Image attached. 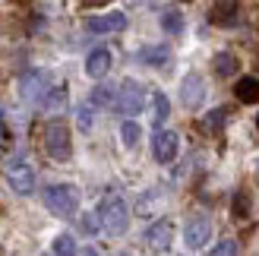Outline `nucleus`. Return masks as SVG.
I'll use <instances>...</instances> for the list:
<instances>
[{
    "instance_id": "1",
    "label": "nucleus",
    "mask_w": 259,
    "mask_h": 256,
    "mask_svg": "<svg viewBox=\"0 0 259 256\" xmlns=\"http://www.w3.org/2000/svg\"><path fill=\"white\" fill-rule=\"evenodd\" d=\"M98 215H101V228H105L108 234H114V237L123 234L130 228V206H126V199L120 193H108L101 199Z\"/></svg>"
},
{
    "instance_id": "2",
    "label": "nucleus",
    "mask_w": 259,
    "mask_h": 256,
    "mask_svg": "<svg viewBox=\"0 0 259 256\" xmlns=\"http://www.w3.org/2000/svg\"><path fill=\"white\" fill-rule=\"evenodd\" d=\"M45 206L60 219H73L79 212V190L73 184H51L45 190Z\"/></svg>"
},
{
    "instance_id": "3",
    "label": "nucleus",
    "mask_w": 259,
    "mask_h": 256,
    "mask_svg": "<svg viewBox=\"0 0 259 256\" xmlns=\"http://www.w3.org/2000/svg\"><path fill=\"white\" fill-rule=\"evenodd\" d=\"M45 149H48V155L54 158V161H67L73 155L70 130H67V123H63V120H51L45 126Z\"/></svg>"
},
{
    "instance_id": "4",
    "label": "nucleus",
    "mask_w": 259,
    "mask_h": 256,
    "mask_svg": "<svg viewBox=\"0 0 259 256\" xmlns=\"http://www.w3.org/2000/svg\"><path fill=\"white\" fill-rule=\"evenodd\" d=\"M117 111L120 114H139L142 105H146V89H142L136 79H123V86L117 89Z\"/></svg>"
},
{
    "instance_id": "5",
    "label": "nucleus",
    "mask_w": 259,
    "mask_h": 256,
    "mask_svg": "<svg viewBox=\"0 0 259 256\" xmlns=\"http://www.w3.org/2000/svg\"><path fill=\"white\" fill-rule=\"evenodd\" d=\"M7 181L19 196H29L35 190V171L22 158H13V161H7Z\"/></svg>"
},
{
    "instance_id": "6",
    "label": "nucleus",
    "mask_w": 259,
    "mask_h": 256,
    "mask_svg": "<svg viewBox=\"0 0 259 256\" xmlns=\"http://www.w3.org/2000/svg\"><path fill=\"white\" fill-rule=\"evenodd\" d=\"M209 237H212V222L205 219V215H193V219L187 222V228H184L187 250H202L205 244H209Z\"/></svg>"
},
{
    "instance_id": "7",
    "label": "nucleus",
    "mask_w": 259,
    "mask_h": 256,
    "mask_svg": "<svg viewBox=\"0 0 259 256\" xmlns=\"http://www.w3.org/2000/svg\"><path fill=\"white\" fill-rule=\"evenodd\" d=\"M177 149H180V136L174 130H155L152 136V152H155V158H158L161 164H171L177 158Z\"/></svg>"
},
{
    "instance_id": "8",
    "label": "nucleus",
    "mask_w": 259,
    "mask_h": 256,
    "mask_svg": "<svg viewBox=\"0 0 259 256\" xmlns=\"http://www.w3.org/2000/svg\"><path fill=\"white\" fill-rule=\"evenodd\" d=\"M180 101H184L190 111H196L205 101V79L199 73H187L184 76V82H180Z\"/></svg>"
},
{
    "instance_id": "9",
    "label": "nucleus",
    "mask_w": 259,
    "mask_h": 256,
    "mask_svg": "<svg viewBox=\"0 0 259 256\" xmlns=\"http://www.w3.org/2000/svg\"><path fill=\"white\" fill-rule=\"evenodd\" d=\"M51 92V73L45 70H32L22 76V98L25 101H41Z\"/></svg>"
},
{
    "instance_id": "10",
    "label": "nucleus",
    "mask_w": 259,
    "mask_h": 256,
    "mask_svg": "<svg viewBox=\"0 0 259 256\" xmlns=\"http://www.w3.org/2000/svg\"><path fill=\"white\" fill-rule=\"evenodd\" d=\"M171 240H174V225H171V219H158L155 225H149V231H146V244H149L155 253L171 250Z\"/></svg>"
},
{
    "instance_id": "11",
    "label": "nucleus",
    "mask_w": 259,
    "mask_h": 256,
    "mask_svg": "<svg viewBox=\"0 0 259 256\" xmlns=\"http://www.w3.org/2000/svg\"><path fill=\"white\" fill-rule=\"evenodd\" d=\"M85 29L89 32H98V35L120 32V29H126V16H123V13H101V16H92V19L85 22Z\"/></svg>"
},
{
    "instance_id": "12",
    "label": "nucleus",
    "mask_w": 259,
    "mask_h": 256,
    "mask_svg": "<svg viewBox=\"0 0 259 256\" xmlns=\"http://www.w3.org/2000/svg\"><path fill=\"white\" fill-rule=\"evenodd\" d=\"M108 70H111V51L95 48L92 54L85 57V73L92 76V79H101V76H108Z\"/></svg>"
},
{
    "instance_id": "13",
    "label": "nucleus",
    "mask_w": 259,
    "mask_h": 256,
    "mask_svg": "<svg viewBox=\"0 0 259 256\" xmlns=\"http://www.w3.org/2000/svg\"><path fill=\"white\" fill-rule=\"evenodd\" d=\"M209 16L218 25H234L237 22V0H215V7H212Z\"/></svg>"
},
{
    "instance_id": "14",
    "label": "nucleus",
    "mask_w": 259,
    "mask_h": 256,
    "mask_svg": "<svg viewBox=\"0 0 259 256\" xmlns=\"http://www.w3.org/2000/svg\"><path fill=\"white\" fill-rule=\"evenodd\" d=\"M171 114V105H167V95L164 92H149V117L155 126H161Z\"/></svg>"
},
{
    "instance_id": "15",
    "label": "nucleus",
    "mask_w": 259,
    "mask_h": 256,
    "mask_svg": "<svg viewBox=\"0 0 259 256\" xmlns=\"http://www.w3.org/2000/svg\"><path fill=\"white\" fill-rule=\"evenodd\" d=\"M139 60L149 63V67H167V60H171V51L164 45H155V48H142L139 51Z\"/></svg>"
},
{
    "instance_id": "16",
    "label": "nucleus",
    "mask_w": 259,
    "mask_h": 256,
    "mask_svg": "<svg viewBox=\"0 0 259 256\" xmlns=\"http://www.w3.org/2000/svg\"><path fill=\"white\" fill-rule=\"evenodd\" d=\"M234 92H237V98L243 101V105H256V101H259V79H256V76H243Z\"/></svg>"
},
{
    "instance_id": "17",
    "label": "nucleus",
    "mask_w": 259,
    "mask_h": 256,
    "mask_svg": "<svg viewBox=\"0 0 259 256\" xmlns=\"http://www.w3.org/2000/svg\"><path fill=\"white\" fill-rule=\"evenodd\" d=\"M215 73L222 76V79L234 76V73H237V57L231 54V51H222V54H215Z\"/></svg>"
},
{
    "instance_id": "18",
    "label": "nucleus",
    "mask_w": 259,
    "mask_h": 256,
    "mask_svg": "<svg viewBox=\"0 0 259 256\" xmlns=\"http://www.w3.org/2000/svg\"><path fill=\"white\" fill-rule=\"evenodd\" d=\"M161 29L171 32V35H180L184 32V16H180L177 10H164L161 13Z\"/></svg>"
},
{
    "instance_id": "19",
    "label": "nucleus",
    "mask_w": 259,
    "mask_h": 256,
    "mask_svg": "<svg viewBox=\"0 0 259 256\" xmlns=\"http://www.w3.org/2000/svg\"><path fill=\"white\" fill-rule=\"evenodd\" d=\"M120 136H123V146H126V149H133V146L139 143V136H142L139 123H136V120H123V126H120Z\"/></svg>"
},
{
    "instance_id": "20",
    "label": "nucleus",
    "mask_w": 259,
    "mask_h": 256,
    "mask_svg": "<svg viewBox=\"0 0 259 256\" xmlns=\"http://www.w3.org/2000/svg\"><path fill=\"white\" fill-rule=\"evenodd\" d=\"M41 105L48 111H60L63 105H67V89H51V92L41 98Z\"/></svg>"
},
{
    "instance_id": "21",
    "label": "nucleus",
    "mask_w": 259,
    "mask_h": 256,
    "mask_svg": "<svg viewBox=\"0 0 259 256\" xmlns=\"http://www.w3.org/2000/svg\"><path fill=\"white\" fill-rule=\"evenodd\" d=\"M117 101V89L114 86H95L92 89V105H111Z\"/></svg>"
},
{
    "instance_id": "22",
    "label": "nucleus",
    "mask_w": 259,
    "mask_h": 256,
    "mask_svg": "<svg viewBox=\"0 0 259 256\" xmlns=\"http://www.w3.org/2000/svg\"><path fill=\"white\" fill-rule=\"evenodd\" d=\"M51 250H54V253H76V240L70 234H60V237H54Z\"/></svg>"
},
{
    "instance_id": "23",
    "label": "nucleus",
    "mask_w": 259,
    "mask_h": 256,
    "mask_svg": "<svg viewBox=\"0 0 259 256\" xmlns=\"http://www.w3.org/2000/svg\"><path fill=\"white\" fill-rule=\"evenodd\" d=\"M225 120H228V111L225 108H215V111H209V117H205V126H209V130H222Z\"/></svg>"
},
{
    "instance_id": "24",
    "label": "nucleus",
    "mask_w": 259,
    "mask_h": 256,
    "mask_svg": "<svg viewBox=\"0 0 259 256\" xmlns=\"http://www.w3.org/2000/svg\"><path fill=\"white\" fill-rule=\"evenodd\" d=\"M79 225H82V231H85V234H95L98 228H101V215H98V212H95V215L89 212V215H82V219H79Z\"/></svg>"
},
{
    "instance_id": "25",
    "label": "nucleus",
    "mask_w": 259,
    "mask_h": 256,
    "mask_svg": "<svg viewBox=\"0 0 259 256\" xmlns=\"http://www.w3.org/2000/svg\"><path fill=\"white\" fill-rule=\"evenodd\" d=\"M76 123H79V130H92V108L89 105H79V111H76Z\"/></svg>"
},
{
    "instance_id": "26",
    "label": "nucleus",
    "mask_w": 259,
    "mask_h": 256,
    "mask_svg": "<svg viewBox=\"0 0 259 256\" xmlns=\"http://www.w3.org/2000/svg\"><path fill=\"white\" fill-rule=\"evenodd\" d=\"M247 212H250V199L243 196V193H237V196H234V219L243 222V219H247Z\"/></svg>"
},
{
    "instance_id": "27",
    "label": "nucleus",
    "mask_w": 259,
    "mask_h": 256,
    "mask_svg": "<svg viewBox=\"0 0 259 256\" xmlns=\"http://www.w3.org/2000/svg\"><path fill=\"white\" fill-rule=\"evenodd\" d=\"M231 253H237V240H222L212 247V256H231Z\"/></svg>"
},
{
    "instance_id": "28",
    "label": "nucleus",
    "mask_w": 259,
    "mask_h": 256,
    "mask_svg": "<svg viewBox=\"0 0 259 256\" xmlns=\"http://www.w3.org/2000/svg\"><path fill=\"white\" fill-rule=\"evenodd\" d=\"M98 4H108V0H85V7H98Z\"/></svg>"
},
{
    "instance_id": "29",
    "label": "nucleus",
    "mask_w": 259,
    "mask_h": 256,
    "mask_svg": "<svg viewBox=\"0 0 259 256\" xmlns=\"http://www.w3.org/2000/svg\"><path fill=\"white\" fill-rule=\"evenodd\" d=\"M0 136H4V123H0Z\"/></svg>"
},
{
    "instance_id": "30",
    "label": "nucleus",
    "mask_w": 259,
    "mask_h": 256,
    "mask_svg": "<svg viewBox=\"0 0 259 256\" xmlns=\"http://www.w3.org/2000/svg\"><path fill=\"white\" fill-rule=\"evenodd\" d=\"M256 126H259V120H256Z\"/></svg>"
},
{
    "instance_id": "31",
    "label": "nucleus",
    "mask_w": 259,
    "mask_h": 256,
    "mask_svg": "<svg viewBox=\"0 0 259 256\" xmlns=\"http://www.w3.org/2000/svg\"><path fill=\"white\" fill-rule=\"evenodd\" d=\"M19 4H22V0H19Z\"/></svg>"
}]
</instances>
